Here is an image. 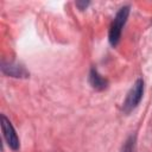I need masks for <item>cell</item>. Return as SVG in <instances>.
<instances>
[{"mask_svg": "<svg viewBox=\"0 0 152 152\" xmlns=\"http://www.w3.org/2000/svg\"><path fill=\"white\" fill-rule=\"evenodd\" d=\"M89 82L91 84L93 88H95L96 90H102L107 87V80L103 78L95 69H91L90 70V74H89Z\"/></svg>", "mask_w": 152, "mask_h": 152, "instance_id": "obj_4", "label": "cell"}, {"mask_svg": "<svg viewBox=\"0 0 152 152\" xmlns=\"http://www.w3.org/2000/svg\"><path fill=\"white\" fill-rule=\"evenodd\" d=\"M1 128H2V133H4V138L7 141L8 146L12 150H18L19 148V139H18V135H17L13 126L11 125L10 120L5 115H1Z\"/></svg>", "mask_w": 152, "mask_h": 152, "instance_id": "obj_3", "label": "cell"}, {"mask_svg": "<svg viewBox=\"0 0 152 152\" xmlns=\"http://www.w3.org/2000/svg\"><path fill=\"white\" fill-rule=\"evenodd\" d=\"M142 93H144V81L139 78L137 80V82L134 83V86L132 87V89L128 91L126 96V100L122 106V109L125 113H129L133 108L138 106V103L142 97Z\"/></svg>", "mask_w": 152, "mask_h": 152, "instance_id": "obj_2", "label": "cell"}, {"mask_svg": "<svg viewBox=\"0 0 152 152\" xmlns=\"http://www.w3.org/2000/svg\"><path fill=\"white\" fill-rule=\"evenodd\" d=\"M76 5H77V6H78L81 10H83V7H87V6L89 5V2H77Z\"/></svg>", "mask_w": 152, "mask_h": 152, "instance_id": "obj_6", "label": "cell"}, {"mask_svg": "<svg viewBox=\"0 0 152 152\" xmlns=\"http://www.w3.org/2000/svg\"><path fill=\"white\" fill-rule=\"evenodd\" d=\"M122 152H133V138H131V139L127 140V142L124 146Z\"/></svg>", "mask_w": 152, "mask_h": 152, "instance_id": "obj_5", "label": "cell"}, {"mask_svg": "<svg viewBox=\"0 0 152 152\" xmlns=\"http://www.w3.org/2000/svg\"><path fill=\"white\" fill-rule=\"evenodd\" d=\"M129 14V7L128 6H124L119 10V12L116 13L114 20L112 21L110 24V27H109V43L115 46L118 45L119 40H120V37H121V31H122V27L127 20V17Z\"/></svg>", "mask_w": 152, "mask_h": 152, "instance_id": "obj_1", "label": "cell"}]
</instances>
